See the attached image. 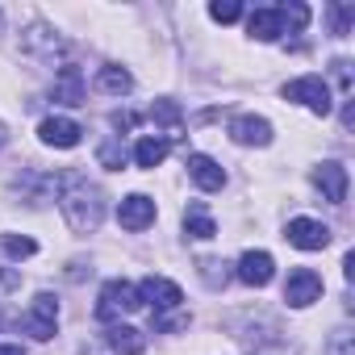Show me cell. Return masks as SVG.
I'll use <instances>...</instances> for the list:
<instances>
[{
    "mask_svg": "<svg viewBox=\"0 0 355 355\" xmlns=\"http://www.w3.org/2000/svg\"><path fill=\"white\" fill-rule=\"evenodd\" d=\"M209 17L222 21V26H230V21L243 17V5H234V0H226V5H222V0H218V5H209Z\"/></svg>",
    "mask_w": 355,
    "mask_h": 355,
    "instance_id": "cell-24",
    "label": "cell"
},
{
    "mask_svg": "<svg viewBox=\"0 0 355 355\" xmlns=\"http://www.w3.org/2000/svg\"><path fill=\"white\" fill-rule=\"evenodd\" d=\"M101 163H105L109 171H117V167L125 163V146H121V142H105V146H101Z\"/></svg>",
    "mask_w": 355,
    "mask_h": 355,
    "instance_id": "cell-25",
    "label": "cell"
},
{
    "mask_svg": "<svg viewBox=\"0 0 355 355\" xmlns=\"http://www.w3.org/2000/svg\"><path fill=\"white\" fill-rule=\"evenodd\" d=\"M313 184H318V193H322L330 205H343V201H347V184H351V180H347V167H343L338 159H326V163L313 171Z\"/></svg>",
    "mask_w": 355,
    "mask_h": 355,
    "instance_id": "cell-6",
    "label": "cell"
},
{
    "mask_svg": "<svg viewBox=\"0 0 355 355\" xmlns=\"http://www.w3.org/2000/svg\"><path fill=\"white\" fill-rule=\"evenodd\" d=\"M184 230H189L193 239H201V243L218 234V226H214V218H209V209H205L201 201H193V205L184 209Z\"/></svg>",
    "mask_w": 355,
    "mask_h": 355,
    "instance_id": "cell-17",
    "label": "cell"
},
{
    "mask_svg": "<svg viewBox=\"0 0 355 355\" xmlns=\"http://www.w3.org/2000/svg\"><path fill=\"white\" fill-rule=\"evenodd\" d=\"M84 96H88L84 71H80V67H63V71L55 76V101H63V105H84Z\"/></svg>",
    "mask_w": 355,
    "mask_h": 355,
    "instance_id": "cell-14",
    "label": "cell"
},
{
    "mask_svg": "<svg viewBox=\"0 0 355 355\" xmlns=\"http://www.w3.org/2000/svg\"><path fill=\"white\" fill-rule=\"evenodd\" d=\"M0 355H26L21 347H13V343H5V347H0Z\"/></svg>",
    "mask_w": 355,
    "mask_h": 355,
    "instance_id": "cell-29",
    "label": "cell"
},
{
    "mask_svg": "<svg viewBox=\"0 0 355 355\" xmlns=\"http://www.w3.org/2000/svg\"><path fill=\"white\" fill-rule=\"evenodd\" d=\"M142 301H138V288L125 284V280H109L101 288V301H96V318L101 322H117L121 313H134Z\"/></svg>",
    "mask_w": 355,
    "mask_h": 355,
    "instance_id": "cell-4",
    "label": "cell"
},
{
    "mask_svg": "<svg viewBox=\"0 0 355 355\" xmlns=\"http://www.w3.org/2000/svg\"><path fill=\"white\" fill-rule=\"evenodd\" d=\"M351 21H355V5H330V26H334L338 38H347Z\"/></svg>",
    "mask_w": 355,
    "mask_h": 355,
    "instance_id": "cell-22",
    "label": "cell"
},
{
    "mask_svg": "<svg viewBox=\"0 0 355 355\" xmlns=\"http://www.w3.org/2000/svg\"><path fill=\"white\" fill-rule=\"evenodd\" d=\"M189 318L184 313H155V330H184Z\"/></svg>",
    "mask_w": 355,
    "mask_h": 355,
    "instance_id": "cell-26",
    "label": "cell"
},
{
    "mask_svg": "<svg viewBox=\"0 0 355 355\" xmlns=\"http://www.w3.org/2000/svg\"><path fill=\"white\" fill-rule=\"evenodd\" d=\"M334 76H338V88L347 92V88H351V63H347V59H338V63H334Z\"/></svg>",
    "mask_w": 355,
    "mask_h": 355,
    "instance_id": "cell-28",
    "label": "cell"
},
{
    "mask_svg": "<svg viewBox=\"0 0 355 355\" xmlns=\"http://www.w3.org/2000/svg\"><path fill=\"white\" fill-rule=\"evenodd\" d=\"M318 297H322V276H318V272H309V268L288 272V284H284V301H288V305L305 309V305H313Z\"/></svg>",
    "mask_w": 355,
    "mask_h": 355,
    "instance_id": "cell-7",
    "label": "cell"
},
{
    "mask_svg": "<svg viewBox=\"0 0 355 355\" xmlns=\"http://www.w3.org/2000/svg\"><path fill=\"white\" fill-rule=\"evenodd\" d=\"M284 239H288L293 247H301V251H322V247L330 243V226H322V222H313V218H293L288 230H284Z\"/></svg>",
    "mask_w": 355,
    "mask_h": 355,
    "instance_id": "cell-8",
    "label": "cell"
},
{
    "mask_svg": "<svg viewBox=\"0 0 355 355\" xmlns=\"http://www.w3.org/2000/svg\"><path fill=\"white\" fill-rule=\"evenodd\" d=\"M80 121H71V117H46L42 125H38V138L46 142V146H59V150H71L76 142H80Z\"/></svg>",
    "mask_w": 355,
    "mask_h": 355,
    "instance_id": "cell-10",
    "label": "cell"
},
{
    "mask_svg": "<svg viewBox=\"0 0 355 355\" xmlns=\"http://www.w3.org/2000/svg\"><path fill=\"white\" fill-rule=\"evenodd\" d=\"M0 30H5V13H0Z\"/></svg>",
    "mask_w": 355,
    "mask_h": 355,
    "instance_id": "cell-31",
    "label": "cell"
},
{
    "mask_svg": "<svg viewBox=\"0 0 355 355\" xmlns=\"http://www.w3.org/2000/svg\"><path fill=\"white\" fill-rule=\"evenodd\" d=\"M5 142H9V134H5V125H0V146H5Z\"/></svg>",
    "mask_w": 355,
    "mask_h": 355,
    "instance_id": "cell-30",
    "label": "cell"
},
{
    "mask_svg": "<svg viewBox=\"0 0 355 355\" xmlns=\"http://www.w3.org/2000/svg\"><path fill=\"white\" fill-rule=\"evenodd\" d=\"M284 101H297V105H305V109L318 113V117H326V113L334 109V101H330V84H326L322 76H301V80L284 84Z\"/></svg>",
    "mask_w": 355,
    "mask_h": 355,
    "instance_id": "cell-2",
    "label": "cell"
},
{
    "mask_svg": "<svg viewBox=\"0 0 355 355\" xmlns=\"http://www.w3.org/2000/svg\"><path fill=\"white\" fill-rule=\"evenodd\" d=\"M117 222L125 226V230H146L150 222H155V201L150 197H142V193H134V197H125L121 205H117Z\"/></svg>",
    "mask_w": 355,
    "mask_h": 355,
    "instance_id": "cell-11",
    "label": "cell"
},
{
    "mask_svg": "<svg viewBox=\"0 0 355 355\" xmlns=\"http://www.w3.org/2000/svg\"><path fill=\"white\" fill-rule=\"evenodd\" d=\"M38 251V243L34 239H21V234H5V255L9 259H30Z\"/></svg>",
    "mask_w": 355,
    "mask_h": 355,
    "instance_id": "cell-21",
    "label": "cell"
},
{
    "mask_svg": "<svg viewBox=\"0 0 355 355\" xmlns=\"http://www.w3.org/2000/svg\"><path fill=\"white\" fill-rule=\"evenodd\" d=\"M109 347H113V355H142L146 351V338L134 326H113L109 330Z\"/></svg>",
    "mask_w": 355,
    "mask_h": 355,
    "instance_id": "cell-16",
    "label": "cell"
},
{
    "mask_svg": "<svg viewBox=\"0 0 355 355\" xmlns=\"http://www.w3.org/2000/svg\"><path fill=\"white\" fill-rule=\"evenodd\" d=\"M230 138H234L239 146H268V142H272V125H268L263 117L243 113V117L230 121Z\"/></svg>",
    "mask_w": 355,
    "mask_h": 355,
    "instance_id": "cell-12",
    "label": "cell"
},
{
    "mask_svg": "<svg viewBox=\"0 0 355 355\" xmlns=\"http://www.w3.org/2000/svg\"><path fill=\"white\" fill-rule=\"evenodd\" d=\"M134 159H138V167H159L167 159V142L163 138H142L134 146Z\"/></svg>",
    "mask_w": 355,
    "mask_h": 355,
    "instance_id": "cell-20",
    "label": "cell"
},
{
    "mask_svg": "<svg viewBox=\"0 0 355 355\" xmlns=\"http://www.w3.org/2000/svg\"><path fill=\"white\" fill-rule=\"evenodd\" d=\"M150 117L159 125H180V105H175V101H155L150 105Z\"/></svg>",
    "mask_w": 355,
    "mask_h": 355,
    "instance_id": "cell-23",
    "label": "cell"
},
{
    "mask_svg": "<svg viewBox=\"0 0 355 355\" xmlns=\"http://www.w3.org/2000/svg\"><path fill=\"white\" fill-rule=\"evenodd\" d=\"M272 276H276V259H272L268 251H247V255L239 259V280H243V284L263 288V284H272Z\"/></svg>",
    "mask_w": 355,
    "mask_h": 355,
    "instance_id": "cell-9",
    "label": "cell"
},
{
    "mask_svg": "<svg viewBox=\"0 0 355 355\" xmlns=\"http://www.w3.org/2000/svg\"><path fill=\"white\" fill-rule=\"evenodd\" d=\"M189 175L197 180V189H205V193H218L226 184V171L209 155H189Z\"/></svg>",
    "mask_w": 355,
    "mask_h": 355,
    "instance_id": "cell-13",
    "label": "cell"
},
{
    "mask_svg": "<svg viewBox=\"0 0 355 355\" xmlns=\"http://www.w3.org/2000/svg\"><path fill=\"white\" fill-rule=\"evenodd\" d=\"M96 88H101V92H113V96H121V92H130V88H134V76H130L125 67H101V76H96Z\"/></svg>",
    "mask_w": 355,
    "mask_h": 355,
    "instance_id": "cell-18",
    "label": "cell"
},
{
    "mask_svg": "<svg viewBox=\"0 0 355 355\" xmlns=\"http://www.w3.org/2000/svg\"><path fill=\"white\" fill-rule=\"evenodd\" d=\"M276 17H280V30H288V34H301V30L309 26V9L301 5V0H288V5H280Z\"/></svg>",
    "mask_w": 355,
    "mask_h": 355,
    "instance_id": "cell-19",
    "label": "cell"
},
{
    "mask_svg": "<svg viewBox=\"0 0 355 355\" xmlns=\"http://www.w3.org/2000/svg\"><path fill=\"white\" fill-rule=\"evenodd\" d=\"M59 205H63V218H67V226L76 234H96V226L105 218V197H101L96 184H88L84 175H76V171L63 175V197H59Z\"/></svg>",
    "mask_w": 355,
    "mask_h": 355,
    "instance_id": "cell-1",
    "label": "cell"
},
{
    "mask_svg": "<svg viewBox=\"0 0 355 355\" xmlns=\"http://www.w3.org/2000/svg\"><path fill=\"white\" fill-rule=\"evenodd\" d=\"M55 322H59V301H55L51 293H38V297L30 301V309L21 313V330H26L30 338H38V343L55 338Z\"/></svg>",
    "mask_w": 355,
    "mask_h": 355,
    "instance_id": "cell-3",
    "label": "cell"
},
{
    "mask_svg": "<svg viewBox=\"0 0 355 355\" xmlns=\"http://www.w3.org/2000/svg\"><path fill=\"white\" fill-rule=\"evenodd\" d=\"M138 301H146L155 313H167V309H175L184 301V293H180V284L167 280V276H146L142 288H138Z\"/></svg>",
    "mask_w": 355,
    "mask_h": 355,
    "instance_id": "cell-5",
    "label": "cell"
},
{
    "mask_svg": "<svg viewBox=\"0 0 355 355\" xmlns=\"http://www.w3.org/2000/svg\"><path fill=\"white\" fill-rule=\"evenodd\" d=\"M247 34L251 38H259V42H276L284 30H280V17H276V9H255L251 17H247Z\"/></svg>",
    "mask_w": 355,
    "mask_h": 355,
    "instance_id": "cell-15",
    "label": "cell"
},
{
    "mask_svg": "<svg viewBox=\"0 0 355 355\" xmlns=\"http://www.w3.org/2000/svg\"><path fill=\"white\" fill-rule=\"evenodd\" d=\"M330 355H351V330H338V334H334Z\"/></svg>",
    "mask_w": 355,
    "mask_h": 355,
    "instance_id": "cell-27",
    "label": "cell"
}]
</instances>
